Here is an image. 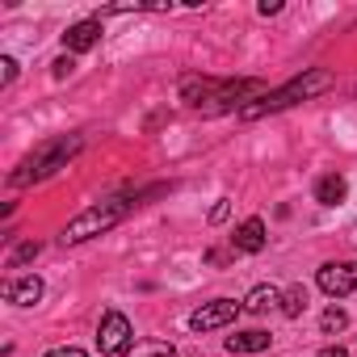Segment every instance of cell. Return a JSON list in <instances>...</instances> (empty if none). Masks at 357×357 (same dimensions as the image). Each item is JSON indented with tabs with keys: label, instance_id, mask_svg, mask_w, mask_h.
Masks as SVG:
<instances>
[{
	"label": "cell",
	"instance_id": "6da1fadb",
	"mask_svg": "<svg viewBox=\"0 0 357 357\" xmlns=\"http://www.w3.org/2000/svg\"><path fill=\"white\" fill-rule=\"evenodd\" d=\"M324 89H332V72H324V68H311V72L294 76L290 84H282V89H273V93L257 97L252 105H244V109H240V118H244V122H257V118L282 114V109H290V105H298V101H311V97H319Z\"/></svg>",
	"mask_w": 357,
	"mask_h": 357
},
{
	"label": "cell",
	"instance_id": "7a4b0ae2",
	"mask_svg": "<svg viewBox=\"0 0 357 357\" xmlns=\"http://www.w3.org/2000/svg\"><path fill=\"white\" fill-rule=\"evenodd\" d=\"M84 147V139L80 135H59V139H51V143H43L30 160H22L17 164V172H9V185H34V181H47V176H55L59 168H68V160L76 155Z\"/></svg>",
	"mask_w": 357,
	"mask_h": 357
},
{
	"label": "cell",
	"instance_id": "3957f363",
	"mask_svg": "<svg viewBox=\"0 0 357 357\" xmlns=\"http://www.w3.org/2000/svg\"><path fill=\"white\" fill-rule=\"evenodd\" d=\"M130 211V202H97V206H89V211H80L63 231H59V244L68 248V244H84V240H93V236H101V231H109L122 215Z\"/></svg>",
	"mask_w": 357,
	"mask_h": 357
},
{
	"label": "cell",
	"instance_id": "277c9868",
	"mask_svg": "<svg viewBox=\"0 0 357 357\" xmlns=\"http://www.w3.org/2000/svg\"><path fill=\"white\" fill-rule=\"evenodd\" d=\"M130 344H135L130 319L122 311H105L101 324H97V349H101V357H126Z\"/></svg>",
	"mask_w": 357,
	"mask_h": 357
},
{
	"label": "cell",
	"instance_id": "5b68a950",
	"mask_svg": "<svg viewBox=\"0 0 357 357\" xmlns=\"http://www.w3.org/2000/svg\"><path fill=\"white\" fill-rule=\"evenodd\" d=\"M315 282L328 298H344L357 290V261H328V265H319Z\"/></svg>",
	"mask_w": 357,
	"mask_h": 357
},
{
	"label": "cell",
	"instance_id": "8992f818",
	"mask_svg": "<svg viewBox=\"0 0 357 357\" xmlns=\"http://www.w3.org/2000/svg\"><path fill=\"white\" fill-rule=\"evenodd\" d=\"M240 311H244V303L215 298V303H202V307L190 315V328H194V332H215V328H227V324H231Z\"/></svg>",
	"mask_w": 357,
	"mask_h": 357
},
{
	"label": "cell",
	"instance_id": "52a82bcc",
	"mask_svg": "<svg viewBox=\"0 0 357 357\" xmlns=\"http://www.w3.org/2000/svg\"><path fill=\"white\" fill-rule=\"evenodd\" d=\"M97 43H101V22H97V17H89V22H76V26H68V34H63V51H68V55L93 51Z\"/></svg>",
	"mask_w": 357,
	"mask_h": 357
},
{
	"label": "cell",
	"instance_id": "ba28073f",
	"mask_svg": "<svg viewBox=\"0 0 357 357\" xmlns=\"http://www.w3.org/2000/svg\"><path fill=\"white\" fill-rule=\"evenodd\" d=\"M5 298L13 307H34L43 298V278L38 273H26V278H9L5 282Z\"/></svg>",
	"mask_w": 357,
	"mask_h": 357
},
{
	"label": "cell",
	"instance_id": "9c48e42d",
	"mask_svg": "<svg viewBox=\"0 0 357 357\" xmlns=\"http://www.w3.org/2000/svg\"><path fill=\"white\" fill-rule=\"evenodd\" d=\"M231 248L236 252H261L265 248V219H244L240 227H236V236H231Z\"/></svg>",
	"mask_w": 357,
	"mask_h": 357
},
{
	"label": "cell",
	"instance_id": "30bf717a",
	"mask_svg": "<svg viewBox=\"0 0 357 357\" xmlns=\"http://www.w3.org/2000/svg\"><path fill=\"white\" fill-rule=\"evenodd\" d=\"M344 198H349V181H344L340 172H328V176L315 181V202L319 206H340Z\"/></svg>",
	"mask_w": 357,
	"mask_h": 357
},
{
	"label": "cell",
	"instance_id": "8fae6325",
	"mask_svg": "<svg viewBox=\"0 0 357 357\" xmlns=\"http://www.w3.org/2000/svg\"><path fill=\"white\" fill-rule=\"evenodd\" d=\"M265 349H269V332H261V328L227 336V353H265Z\"/></svg>",
	"mask_w": 357,
	"mask_h": 357
},
{
	"label": "cell",
	"instance_id": "7c38bea8",
	"mask_svg": "<svg viewBox=\"0 0 357 357\" xmlns=\"http://www.w3.org/2000/svg\"><path fill=\"white\" fill-rule=\"evenodd\" d=\"M278 303H282V294H278L273 286H252V290H248V298H244V311L265 315V311H273Z\"/></svg>",
	"mask_w": 357,
	"mask_h": 357
},
{
	"label": "cell",
	"instance_id": "4fadbf2b",
	"mask_svg": "<svg viewBox=\"0 0 357 357\" xmlns=\"http://www.w3.org/2000/svg\"><path fill=\"white\" fill-rule=\"evenodd\" d=\"M307 311V286H290L286 294H282V315H303Z\"/></svg>",
	"mask_w": 357,
	"mask_h": 357
},
{
	"label": "cell",
	"instance_id": "5bb4252c",
	"mask_svg": "<svg viewBox=\"0 0 357 357\" xmlns=\"http://www.w3.org/2000/svg\"><path fill=\"white\" fill-rule=\"evenodd\" d=\"M38 252H43V244H38V240H26V244H17V248H13V257H9V269H22V265H30Z\"/></svg>",
	"mask_w": 357,
	"mask_h": 357
},
{
	"label": "cell",
	"instance_id": "9a60e30c",
	"mask_svg": "<svg viewBox=\"0 0 357 357\" xmlns=\"http://www.w3.org/2000/svg\"><path fill=\"white\" fill-rule=\"evenodd\" d=\"M319 328H324V332L332 336V332H340V328H349V315H344L340 307H328V311L319 315Z\"/></svg>",
	"mask_w": 357,
	"mask_h": 357
},
{
	"label": "cell",
	"instance_id": "2e32d148",
	"mask_svg": "<svg viewBox=\"0 0 357 357\" xmlns=\"http://www.w3.org/2000/svg\"><path fill=\"white\" fill-rule=\"evenodd\" d=\"M13 80H17V59L5 55V59H0V84H13Z\"/></svg>",
	"mask_w": 357,
	"mask_h": 357
},
{
	"label": "cell",
	"instance_id": "e0dca14e",
	"mask_svg": "<svg viewBox=\"0 0 357 357\" xmlns=\"http://www.w3.org/2000/svg\"><path fill=\"white\" fill-rule=\"evenodd\" d=\"M72 68H76V59H72V55H59V59L51 63V76L63 80V76H72Z\"/></svg>",
	"mask_w": 357,
	"mask_h": 357
},
{
	"label": "cell",
	"instance_id": "ac0fdd59",
	"mask_svg": "<svg viewBox=\"0 0 357 357\" xmlns=\"http://www.w3.org/2000/svg\"><path fill=\"white\" fill-rule=\"evenodd\" d=\"M227 215H231V202H227V198H219V202H215V211H211V223H223Z\"/></svg>",
	"mask_w": 357,
	"mask_h": 357
},
{
	"label": "cell",
	"instance_id": "d6986e66",
	"mask_svg": "<svg viewBox=\"0 0 357 357\" xmlns=\"http://www.w3.org/2000/svg\"><path fill=\"white\" fill-rule=\"evenodd\" d=\"M47 357H89L84 349H76V344H63V349H51Z\"/></svg>",
	"mask_w": 357,
	"mask_h": 357
},
{
	"label": "cell",
	"instance_id": "ffe728a7",
	"mask_svg": "<svg viewBox=\"0 0 357 357\" xmlns=\"http://www.w3.org/2000/svg\"><path fill=\"white\" fill-rule=\"evenodd\" d=\"M257 9H261V17H273V13H282V5H278V0H261Z\"/></svg>",
	"mask_w": 357,
	"mask_h": 357
},
{
	"label": "cell",
	"instance_id": "44dd1931",
	"mask_svg": "<svg viewBox=\"0 0 357 357\" xmlns=\"http://www.w3.org/2000/svg\"><path fill=\"white\" fill-rule=\"evenodd\" d=\"M319 357H344V349H340V344H324Z\"/></svg>",
	"mask_w": 357,
	"mask_h": 357
}]
</instances>
